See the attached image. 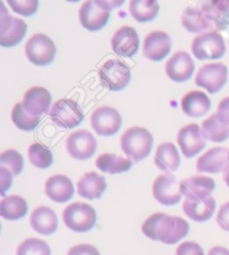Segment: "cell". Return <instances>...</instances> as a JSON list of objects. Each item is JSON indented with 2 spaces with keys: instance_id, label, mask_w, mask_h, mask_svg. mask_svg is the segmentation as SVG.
Here are the masks:
<instances>
[{
  "instance_id": "6da1fadb",
  "label": "cell",
  "mask_w": 229,
  "mask_h": 255,
  "mask_svg": "<svg viewBox=\"0 0 229 255\" xmlns=\"http://www.w3.org/2000/svg\"><path fill=\"white\" fill-rule=\"evenodd\" d=\"M142 232L146 238L167 245L177 244L189 233L188 222L178 216L155 213L142 224Z\"/></svg>"
},
{
  "instance_id": "7a4b0ae2",
  "label": "cell",
  "mask_w": 229,
  "mask_h": 255,
  "mask_svg": "<svg viewBox=\"0 0 229 255\" xmlns=\"http://www.w3.org/2000/svg\"><path fill=\"white\" fill-rule=\"evenodd\" d=\"M152 145L153 136L144 128H130L121 136L122 151L134 162H139L148 157Z\"/></svg>"
},
{
  "instance_id": "3957f363",
  "label": "cell",
  "mask_w": 229,
  "mask_h": 255,
  "mask_svg": "<svg viewBox=\"0 0 229 255\" xmlns=\"http://www.w3.org/2000/svg\"><path fill=\"white\" fill-rule=\"evenodd\" d=\"M121 4L122 1H85L79 11L81 25L90 31L102 29L110 19V10Z\"/></svg>"
},
{
  "instance_id": "277c9868",
  "label": "cell",
  "mask_w": 229,
  "mask_h": 255,
  "mask_svg": "<svg viewBox=\"0 0 229 255\" xmlns=\"http://www.w3.org/2000/svg\"><path fill=\"white\" fill-rule=\"evenodd\" d=\"M63 221L71 231L76 233H85L94 227L96 212L86 203H73L64 209Z\"/></svg>"
},
{
  "instance_id": "5b68a950",
  "label": "cell",
  "mask_w": 229,
  "mask_h": 255,
  "mask_svg": "<svg viewBox=\"0 0 229 255\" xmlns=\"http://www.w3.org/2000/svg\"><path fill=\"white\" fill-rule=\"evenodd\" d=\"M191 51L199 61L219 60L226 53V45L223 36L216 31L204 33L194 39Z\"/></svg>"
},
{
  "instance_id": "8992f818",
  "label": "cell",
  "mask_w": 229,
  "mask_h": 255,
  "mask_svg": "<svg viewBox=\"0 0 229 255\" xmlns=\"http://www.w3.org/2000/svg\"><path fill=\"white\" fill-rule=\"evenodd\" d=\"M101 83L110 91H121L131 80L130 67L120 60H109L99 70Z\"/></svg>"
},
{
  "instance_id": "52a82bcc",
  "label": "cell",
  "mask_w": 229,
  "mask_h": 255,
  "mask_svg": "<svg viewBox=\"0 0 229 255\" xmlns=\"http://www.w3.org/2000/svg\"><path fill=\"white\" fill-rule=\"evenodd\" d=\"M49 118L58 127L72 129L81 125L84 119V112L77 102L70 99H63L54 103L49 112Z\"/></svg>"
},
{
  "instance_id": "ba28073f",
  "label": "cell",
  "mask_w": 229,
  "mask_h": 255,
  "mask_svg": "<svg viewBox=\"0 0 229 255\" xmlns=\"http://www.w3.org/2000/svg\"><path fill=\"white\" fill-rule=\"evenodd\" d=\"M26 56L29 62L37 66H46L52 63L56 55V46L48 36L35 34L25 46Z\"/></svg>"
},
{
  "instance_id": "9c48e42d",
  "label": "cell",
  "mask_w": 229,
  "mask_h": 255,
  "mask_svg": "<svg viewBox=\"0 0 229 255\" xmlns=\"http://www.w3.org/2000/svg\"><path fill=\"white\" fill-rule=\"evenodd\" d=\"M0 15V45L2 47H13L24 39L27 33V25L19 18L8 15L3 2Z\"/></svg>"
},
{
  "instance_id": "30bf717a",
  "label": "cell",
  "mask_w": 229,
  "mask_h": 255,
  "mask_svg": "<svg viewBox=\"0 0 229 255\" xmlns=\"http://www.w3.org/2000/svg\"><path fill=\"white\" fill-rule=\"evenodd\" d=\"M228 79V68L222 63L206 64L199 68L197 73L195 83L207 90L210 94H215L221 91Z\"/></svg>"
},
{
  "instance_id": "8fae6325",
  "label": "cell",
  "mask_w": 229,
  "mask_h": 255,
  "mask_svg": "<svg viewBox=\"0 0 229 255\" xmlns=\"http://www.w3.org/2000/svg\"><path fill=\"white\" fill-rule=\"evenodd\" d=\"M152 193L155 200L164 206H173L181 200V181L171 174H164L157 177L152 186Z\"/></svg>"
},
{
  "instance_id": "7c38bea8",
  "label": "cell",
  "mask_w": 229,
  "mask_h": 255,
  "mask_svg": "<svg viewBox=\"0 0 229 255\" xmlns=\"http://www.w3.org/2000/svg\"><path fill=\"white\" fill-rule=\"evenodd\" d=\"M91 125L99 135L111 136L120 130L122 117L114 108L100 107L92 113Z\"/></svg>"
},
{
  "instance_id": "4fadbf2b",
  "label": "cell",
  "mask_w": 229,
  "mask_h": 255,
  "mask_svg": "<svg viewBox=\"0 0 229 255\" xmlns=\"http://www.w3.org/2000/svg\"><path fill=\"white\" fill-rule=\"evenodd\" d=\"M96 148H98V141L88 130L73 132L66 140L67 152L76 160H86L93 157Z\"/></svg>"
},
{
  "instance_id": "5bb4252c",
  "label": "cell",
  "mask_w": 229,
  "mask_h": 255,
  "mask_svg": "<svg viewBox=\"0 0 229 255\" xmlns=\"http://www.w3.org/2000/svg\"><path fill=\"white\" fill-rule=\"evenodd\" d=\"M180 150L186 158L195 157L206 147V140L200 127L196 124L183 127L177 136Z\"/></svg>"
},
{
  "instance_id": "9a60e30c",
  "label": "cell",
  "mask_w": 229,
  "mask_h": 255,
  "mask_svg": "<svg viewBox=\"0 0 229 255\" xmlns=\"http://www.w3.org/2000/svg\"><path fill=\"white\" fill-rule=\"evenodd\" d=\"M139 35L130 26H123L114 33L111 39L113 52L121 57H132L139 51Z\"/></svg>"
},
{
  "instance_id": "2e32d148",
  "label": "cell",
  "mask_w": 229,
  "mask_h": 255,
  "mask_svg": "<svg viewBox=\"0 0 229 255\" xmlns=\"http://www.w3.org/2000/svg\"><path fill=\"white\" fill-rule=\"evenodd\" d=\"M229 166V149L215 147L206 151L196 163V169L199 172L219 174L224 172Z\"/></svg>"
},
{
  "instance_id": "e0dca14e",
  "label": "cell",
  "mask_w": 229,
  "mask_h": 255,
  "mask_svg": "<svg viewBox=\"0 0 229 255\" xmlns=\"http://www.w3.org/2000/svg\"><path fill=\"white\" fill-rule=\"evenodd\" d=\"M171 51V38L167 33L155 30L146 36L143 42V55L152 62H160Z\"/></svg>"
},
{
  "instance_id": "ac0fdd59",
  "label": "cell",
  "mask_w": 229,
  "mask_h": 255,
  "mask_svg": "<svg viewBox=\"0 0 229 255\" xmlns=\"http://www.w3.org/2000/svg\"><path fill=\"white\" fill-rule=\"evenodd\" d=\"M195 64L187 52H177L166 64V74L176 83H182L194 74Z\"/></svg>"
},
{
  "instance_id": "d6986e66",
  "label": "cell",
  "mask_w": 229,
  "mask_h": 255,
  "mask_svg": "<svg viewBox=\"0 0 229 255\" xmlns=\"http://www.w3.org/2000/svg\"><path fill=\"white\" fill-rule=\"evenodd\" d=\"M216 209V200L212 196L206 198H186L182 211L190 220L203 223L213 217Z\"/></svg>"
},
{
  "instance_id": "ffe728a7",
  "label": "cell",
  "mask_w": 229,
  "mask_h": 255,
  "mask_svg": "<svg viewBox=\"0 0 229 255\" xmlns=\"http://www.w3.org/2000/svg\"><path fill=\"white\" fill-rule=\"evenodd\" d=\"M22 104L29 115L40 117L48 112L52 104V95L42 86H34L25 93Z\"/></svg>"
},
{
  "instance_id": "44dd1931",
  "label": "cell",
  "mask_w": 229,
  "mask_h": 255,
  "mask_svg": "<svg viewBox=\"0 0 229 255\" xmlns=\"http://www.w3.org/2000/svg\"><path fill=\"white\" fill-rule=\"evenodd\" d=\"M45 193L55 203H66L74 196V186L67 176L55 175L49 177L45 184Z\"/></svg>"
},
{
  "instance_id": "7402d4cb",
  "label": "cell",
  "mask_w": 229,
  "mask_h": 255,
  "mask_svg": "<svg viewBox=\"0 0 229 255\" xmlns=\"http://www.w3.org/2000/svg\"><path fill=\"white\" fill-rule=\"evenodd\" d=\"M215 188L214 179L206 176H192L181 181V193L186 198L209 197Z\"/></svg>"
},
{
  "instance_id": "603a6c76",
  "label": "cell",
  "mask_w": 229,
  "mask_h": 255,
  "mask_svg": "<svg viewBox=\"0 0 229 255\" xmlns=\"http://www.w3.org/2000/svg\"><path fill=\"white\" fill-rule=\"evenodd\" d=\"M30 226L42 235H50L58 229V218L52 208L39 206L30 215Z\"/></svg>"
},
{
  "instance_id": "cb8c5ba5",
  "label": "cell",
  "mask_w": 229,
  "mask_h": 255,
  "mask_svg": "<svg viewBox=\"0 0 229 255\" xmlns=\"http://www.w3.org/2000/svg\"><path fill=\"white\" fill-rule=\"evenodd\" d=\"M108 185L105 178L96 172H88L77 181V193L85 199L94 200L102 197Z\"/></svg>"
},
{
  "instance_id": "d4e9b609",
  "label": "cell",
  "mask_w": 229,
  "mask_h": 255,
  "mask_svg": "<svg viewBox=\"0 0 229 255\" xmlns=\"http://www.w3.org/2000/svg\"><path fill=\"white\" fill-rule=\"evenodd\" d=\"M212 102L201 91H192L187 93L181 100V108L185 115L190 118H200L206 116L210 110Z\"/></svg>"
},
{
  "instance_id": "484cf974",
  "label": "cell",
  "mask_w": 229,
  "mask_h": 255,
  "mask_svg": "<svg viewBox=\"0 0 229 255\" xmlns=\"http://www.w3.org/2000/svg\"><path fill=\"white\" fill-rule=\"evenodd\" d=\"M154 165L167 174L176 171L180 166V156L176 145L171 142L160 144L154 154Z\"/></svg>"
},
{
  "instance_id": "4316f807",
  "label": "cell",
  "mask_w": 229,
  "mask_h": 255,
  "mask_svg": "<svg viewBox=\"0 0 229 255\" xmlns=\"http://www.w3.org/2000/svg\"><path fill=\"white\" fill-rule=\"evenodd\" d=\"M181 24L183 28L192 34L201 33L213 27L204 9L197 7H188L185 9L181 15Z\"/></svg>"
},
{
  "instance_id": "83f0119b",
  "label": "cell",
  "mask_w": 229,
  "mask_h": 255,
  "mask_svg": "<svg viewBox=\"0 0 229 255\" xmlns=\"http://www.w3.org/2000/svg\"><path fill=\"white\" fill-rule=\"evenodd\" d=\"M201 132L205 140L212 142H224L229 138V124L224 121L217 113L203 121Z\"/></svg>"
},
{
  "instance_id": "f1b7e54d",
  "label": "cell",
  "mask_w": 229,
  "mask_h": 255,
  "mask_svg": "<svg viewBox=\"0 0 229 255\" xmlns=\"http://www.w3.org/2000/svg\"><path fill=\"white\" fill-rule=\"evenodd\" d=\"M95 165L105 174L116 175L129 171L133 165V161L129 158L116 156L114 153H103L96 159Z\"/></svg>"
},
{
  "instance_id": "f546056e",
  "label": "cell",
  "mask_w": 229,
  "mask_h": 255,
  "mask_svg": "<svg viewBox=\"0 0 229 255\" xmlns=\"http://www.w3.org/2000/svg\"><path fill=\"white\" fill-rule=\"evenodd\" d=\"M28 212L26 200L17 195L4 196L0 203V214L7 221H18Z\"/></svg>"
},
{
  "instance_id": "4dcf8cb0",
  "label": "cell",
  "mask_w": 229,
  "mask_h": 255,
  "mask_svg": "<svg viewBox=\"0 0 229 255\" xmlns=\"http://www.w3.org/2000/svg\"><path fill=\"white\" fill-rule=\"evenodd\" d=\"M203 9L208 16L213 27L224 30L229 27V1H207Z\"/></svg>"
},
{
  "instance_id": "1f68e13d",
  "label": "cell",
  "mask_w": 229,
  "mask_h": 255,
  "mask_svg": "<svg viewBox=\"0 0 229 255\" xmlns=\"http://www.w3.org/2000/svg\"><path fill=\"white\" fill-rule=\"evenodd\" d=\"M131 16L139 22L153 20L159 12V3L154 0H132L129 4Z\"/></svg>"
},
{
  "instance_id": "d6a6232c",
  "label": "cell",
  "mask_w": 229,
  "mask_h": 255,
  "mask_svg": "<svg viewBox=\"0 0 229 255\" xmlns=\"http://www.w3.org/2000/svg\"><path fill=\"white\" fill-rule=\"evenodd\" d=\"M11 120L18 129L22 131L35 130L40 122V117H34L25 110L24 104L18 102L11 111Z\"/></svg>"
},
{
  "instance_id": "836d02e7",
  "label": "cell",
  "mask_w": 229,
  "mask_h": 255,
  "mask_svg": "<svg viewBox=\"0 0 229 255\" xmlns=\"http://www.w3.org/2000/svg\"><path fill=\"white\" fill-rule=\"evenodd\" d=\"M28 158L31 165L38 169H47L53 163L52 151L40 143H33L28 149Z\"/></svg>"
},
{
  "instance_id": "e575fe53",
  "label": "cell",
  "mask_w": 229,
  "mask_h": 255,
  "mask_svg": "<svg viewBox=\"0 0 229 255\" xmlns=\"http://www.w3.org/2000/svg\"><path fill=\"white\" fill-rule=\"evenodd\" d=\"M0 167L6 168L12 176H18L24 168V158L16 150H6L0 154Z\"/></svg>"
},
{
  "instance_id": "d590c367",
  "label": "cell",
  "mask_w": 229,
  "mask_h": 255,
  "mask_svg": "<svg viewBox=\"0 0 229 255\" xmlns=\"http://www.w3.org/2000/svg\"><path fill=\"white\" fill-rule=\"evenodd\" d=\"M16 255H50V248L43 240L27 239L18 247Z\"/></svg>"
},
{
  "instance_id": "8d00e7d4",
  "label": "cell",
  "mask_w": 229,
  "mask_h": 255,
  "mask_svg": "<svg viewBox=\"0 0 229 255\" xmlns=\"http://www.w3.org/2000/svg\"><path fill=\"white\" fill-rule=\"evenodd\" d=\"M8 4L12 9V11L17 12L18 15L29 17L33 16L38 9V1L29 0V1H8Z\"/></svg>"
},
{
  "instance_id": "74e56055",
  "label": "cell",
  "mask_w": 229,
  "mask_h": 255,
  "mask_svg": "<svg viewBox=\"0 0 229 255\" xmlns=\"http://www.w3.org/2000/svg\"><path fill=\"white\" fill-rule=\"evenodd\" d=\"M176 255H205L204 250L196 242H183L176 250Z\"/></svg>"
},
{
  "instance_id": "f35d334b",
  "label": "cell",
  "mask_w": 229,
  "mask_h": 255,
  "mask_svg": "<svg viewBox=\"0 0 229 255\" xmlns=\"http://www.w3.org/2000/svg\"><path fill=\"white\" fill-rule=\"evenodd\" d=\"M216 221L222 230L229 232V202L222 205V207L219 208Z\"/></svg>"
},
{
  "instance_id": "ab89813d",
  "label": "cell",
  "mask_w": 229,
  "mask_h": 255,
  "mask_svg": "<svg viewBox=\"0 0 229 255\" xmlns=\"http://www.w3.org/2000/svg\"><path fill=\"white\" fill-rule=\"evenodd\" d=\"M67 255H101L100 251L93 245L90 244H79L73 247Z\"/></svg>"
},
{
  "instance_id": "60d3db41",
  "label": "cell",
  "mask_w": 229,
  "mask_h": 255,
  "mask_svg": "<svg viewBox=\"0 0 229 255\" xmlns=\"http://www.w3.org/2000/svg\"><path fill=\"white\" fill-rule=\"evenodd\" d=\"M12 175L6 168L0 167V184H1V195L4 196L6 191L11 187L12 184Z\"/></svg>"
},
{
  "instance_id": "b9f144b4",
  "label": "cell",
  "mask_w": 229,
  "mask_h": 255,
  "mask_svg": "<svg viewBox=\"0 0 229 255\" xmlns=\"http://www.w3.org/2000/svg\"><path fill=\"white\" fill-rule=\"evenodd\" d=\"M217 115L229 124V97L223 99L217 108Z\"/></svg>"
},
{
  "instance_id": "7bdbcfd3",
  "label": "cell",
  "mask_w": 229,
  "mask_h": 255,
  "mask_svg": "<svg viewBox=\"0 0 229 255\" xmlns=\"http://www.w3.org/2000/svg\"><path fill=\"white\" fill-rule=\"evenodd\" d=\"M208 255H229V250L224 247H215L210 250Z\"/></svg>"
},
{
  "instance_id": "ee69618b",
  "label": "cell",
  "mask_w": 229,
  "mask_h": 255,
  "mask_svg": "<svg viewBox=\"0 0 229 255\" xmlns=\"http://www.w3.org/2000/svg\"><path fill=\"white\" fill-rule=\"evenodd\" d=\"M224 181H225V184L229 187V166L227 167V169L224 171Z\"/></svg>"
}]
</instances>
